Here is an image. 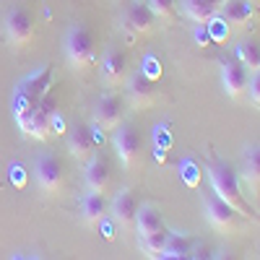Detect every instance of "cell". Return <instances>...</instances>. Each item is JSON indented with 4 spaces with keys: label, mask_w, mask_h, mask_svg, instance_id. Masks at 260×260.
I'll return each instance as SVG.
<instances>
[{
    "label": "cell",
    "mask_w": 260,
    "mask_h": 260,
    "mask_svg": "<svg viewBox=\"0 0 260 260\" xmlns=\"http://www.w3.org/2000/svg\"><path fill=\"white\" fill-rule=\"evenodd\" d=\"M136 232L138 237H146V234H154L159 229H164V219L156 206H138V213H136Z\"/></svg>",
    "instance_id": "cell-20"
},
{
    "label": "cell",
    "mask_w": 260,
    "mask_h": 260,
    "mask_svg": "<svg viewBox=\"0 0 260 260\" xmlns=\"http://www.w3.org/2000/svg\"><path fill=\"white\" fill-rule=\"evenodd\" d=\"M154 11L148 8V3H141V0H130V3L122 8V16H120V24L122 29L130 34V37H138V34H146L154 26Z\"/></svg>",
    "instance_id": "cell-8"
},
{
    "label": "cell",
    "mask_w": 260,
    "mask_h": 260,
    "mask_svg": "<svg viewBox=\"0 0 260 260\" xmlns=\"http://www.w3.org/2000/svg\"><path fill=\"white\" fill-rule=\"evenodd\" d=\"M167 229H159L154 234H146V237H138V245H141V252L146 257H164V245H167Z\"/></svg>",
    "instance_id": "cell-23"
},
{
    "label": "cell",
    "mask_w": 260,
    "mask_h": 260,
    "mask_svg": "<svg viewBox=\"0 0 260 260\" xmlns=\"http://www.w3.org/2000/svg\"><path fill=\"white\" fill-rule=\"evenodd\" d=\"M247 78H250V71L240 60H224L221 62V83H224V91L232 99H240L247 91Z\"/></svg>",
    "instance_id": "cell-13"
},
{
    "label": "cell",
    "mask_w": 260,
    "mask_h": 260,
    "mask_svg": "<svg viewBox=\"0 0 260 260\" xmlns=\"http://www.w3.org/2000/svg\"><path fill=\"white\" fill-rule=\"evenodd\" d=\"M122 112H125V102L120 94L115 91H107L96 99L94 107V125L102 130H115L122 122Z\"/></svg>",
    "instance_id": "cell-6"
},
{
    "label": "cell",
    "mask_w": 260,
    "mask_h": 260,
    "mask_svg": "<svg viewBox=\"0 0 260 260\" xmlns=\"http://www.w3.org/2000/svg\"><path fill=\"white\" fill-rule=\"evenodd\" d=\"M221 3L224 0H182V11L195 24H208L221 11Z\"/></svg>",
    "instance_id": "cell-17"
},
{
    "label": "cell",
    "mask_w": 260,
    "mask_h": 260,
    "mask_svg": "<svg viewBox=\"0 0 260 260\" xmlns=\"http://www.w3.org/2000/svg\"><path fill=\"white\" fill-rule=\"evenodd\" d=\"M206 172H208L211 187H213V192L219 195V198H224L237 211H247V203L242 201V195H240V182H237V172H234L232 164L213 161V164L206 167Z\"/></svg>",
    "instance_id": "cell-1"
},
{
    "label": "cell",
    "mask_w": 260,
    "mask_h": 260,
    "mask_svg": "<svg viewBox=\"0 0 260 260\" xmlns=\"http://www.w3.org/2000/svg\"><path fill=\"white\" fill-rule=\"evenodd\" d=\"M190 255H192V240L187 234H180V232L167 234L164 257H190Z\"/></svg>",
    "instance_id": "cell-22"
},
{
    "label": "cell",
    "mask_w": 260,
    "mask_h": 260,
    "mask_svg": "<svg viewBox=\"0 0 260 260\" xmlns=\"http://www.w3.org/2000/svg\"><path fill=\"white\" fill-rule=\"evenodd\" d=\"M102 78L107 86H120L127 78V55L120 47H110L102 57Z\"/></svg>",
    "instance_id": "cell-14"
},
{
    "label": "cell",
    "mask_w": 260,
    "mask_h": 260,
    "mask_svg": "<svg viewBox=\"0 0 260 260\" xmlns=\"http://www.w3.org/2000/svg\"><path fill=\"white\" fill-rule=\"evenodd\" d=\"M203 211H206V219L213 229L219 232H232L234 224H237V211L234 206H229L224 198H219V195H208V198H203Z\"/></svg>",
    "instance_id": "cell-9"
},
{
    "label": "cell",
    "mask_w": 260,
    "mask_h": 260,
    "mask_svg": "<svg viewBox=\"0 0 260 260\" xmlns=\"http://www.w3.org/2000/svg\"><path fill=\"white\" fill-rule=\"evenodd\" d=\"M247 3H250L252 8H260V0H247Z\"/></svg>",
    "instance_id": "cell-28"
},
{
    "label": "cell",
    "mask_w": 260,
    "mask_h": 260,
    "mask_svg": "<svg viewBox=\"0 0 260 260\" xmlns=\"http://www.w3.org/2000/svg\"><path fill=\"white\" fill-rule=\"evenodd\" d=\"M237 60L252 73L260 68V42L257 39H242L237 45Z\"/></svg>",
    "instance_id": "cell-21"
},
{
    "label": "cell",
    "mask_w": 260,
    "mask_h": 260,
    "mask_svg": "<svg viewBox=\"0 0 260 260\" xmlns=\"http://www.w3.org/2000/svg\"><path fill=\"white\" fill-rule=\"evenodd\" d=\"M94 133H91V127L89 125H83V122H73L71 130H68V151H71V156L76 161H89L94 156Z\"/></svg>",
    "instance_id": "cell-12"
},
{
    "label": "cell",
    "mask_w": 260,
    "mask_h": 260,
    "mask_svg": "<svg viewBox=\"0 0 260 260\" xmlns=\"http://www.w3.org/2000/svg\"><path fill=\"white\" fill-rule=\"evenodd\" d=\"M65 57H68V62L76 71H83L94 60V37H91L89 26L73 24L65 31Z\"/></svg>",
    "instance_id": "cell-2"
},
{
    "label": "cell",
    "mask_w": 260,
    "mask_h": 260,
    "mask_svg": "<svg viewBox=\"0 0 260 260\" xmlns=\"http://www.w3.org/2000/svg\"><path fill=\"white\" fill-rule=\"evenodd\" d=\"M112 146H115V154L120 159L122 167H133L141 156V138L136 133V127L133 125H117L115 127V133H112Z\"/></svg>",
    "instance_id": "cell-5"
},
{
    "label": "cell",
    "mask_w": 260,
    "mask_h": 260,
    "mask_svg": "<svg viewBox=\"0 0 260 260\" xmlns=\"http://www.w3.org/2000/svg\"><path fill=\"white\" fill-rule=\"evenodd\" d=\"M50 86H52V68H50V65H42L37 73H31L29 78H24L18 83V89H24L31 99L39 102L42 96L50 91Z\"/></svg>",
    "instance_id": "cell-18"
},
{
    "label": "cell",
    "mask_w": 260,
    "mask_h": 260,
    "mask_svg": "<svg viewBox=\"0 0 260 260\" xmlns=\"http://www.w3.org/2000/svg\"><path fill=\"white\" fill-rule=\"evenodd\" d=\"M81 216H83V221L89 226L104 224V219H107V201H104V195L94 192V190L86 192L81 198Z\"/></svg>",
    "instance_id": "cell-16"
},
{
    "label": "cell",
    "mask_w": 260,
    "mask_h": 260,
    "mask_svg": "<svg viewBox=\"0 0 260 260\" xmlns=\"http://www.w3.org/2000/svg\"><path fill=\"white\" fill-rule=\"evenodd\" d=\"M245 180L250 185H260V146L245 148Z\"/></svg>",
    "instance_id": "cell-24"
},
{
    "label": "cell",
    "mask_w": 260,
    "mask_h": 260,
    "mask_svg": "<svg viewBox=\"0 0 260 260\" xmlns=\"http://www.w3.org/2000/svg\"><path fill=\"white\" fill-rule=\"evenodd\" d=\"M146 3H148L151 11H154L156 18H161V21L175 18V0H146Z\"/></svg>",
    "instance_id": "cell-25"
},
{
    "label": "cell",
    "mask_w": 260,
    "mask_h": 260,
    "mask_svg": "<svg viewBox=\"0 0 260 260\" xmlns=\"http://www.w3.org/2000/svg\"><path fill=\"white\" fill-rule=\"evenodd\" d=\"M52 117H55V96L52 94H45L31 112H26L24 117H18V125L21 130L29 136V138H37V141H45L52 130Z\"/></svg>",
    "instance_id": "cell-4"
},
{
    "label": "cell",
    "mask_w": 260,
    "mask_h": 260,
    "mask_svg": "<svg viewBox=\"0 0 260 260\" xmlns=\"http://www.w3.org/2000/svg\"><path fill=\"white\" fill-rule=\"evenodd\" d=\"M208 24H211L208 29H211V39L213 42H224L226 39V34H229V24H226V21H213L211 18Z\"/></svg>",
    "instance_id": "cell-27"
},
{
    "label": "cell",
    "mask_w": 260,
    "mask_h": 260,
    "mask_svg": "<svg viewBox=\"0 0 260 260\" xmlns=\"http://www.w3.org/2000/svg\"><path fill=\"white\" fill-rule=\"evenodd\" d=\"M107 213H110V219L115 226L120 229H130L136 224V213H138V201L136 195L130 190H117L112 203L107 206Z\"/></svg>",
    "instance_id": "cell-10"
},
{
    "label": "cell",
    "mask_w": 260,
    "mask_h": 260,
    "mask_svg": "<svg viewBox=\"0 0 260 260\" xmlns=\"http://www.w3.org/2000/svg\"><path fill=\"white\" fill-rule=\"evenodd\" d=\"M247 94H250L252 104H257V107H260V68H257V71H252V76L247 78Z\"/></svg>",
    "instance_id": "cell-26"
},
{
    "label": "cell",
    "mask_w": 260,
    "mask_h": 260,
    "mask_svg": "<svg viewBox=\"0 0 260 260\" xmlns=\"http://www.w3.org/2000/svg\"><path fill=\"white\" fill-rule=\"evenodd\" d=\"M127 99L133 102V107L143 110L156 102V81L143 71H136L127 76Z\"/></svg>",
    "instance_id": "cell-11"
},
{
    "label": "cell",
    "mask_w": 260,
    "mask_h": 260,
    "mask_svg": "<svg viewBox=\"0 0 260 260\" xmlns=\"http://www.w3.org/2000/svg\"><path fill=\"white\" fill-rule=\"evenodd\" d=\"M34 26H37V24H34L31 11L24 8L21 3H13V6L6 11V16H3L6 37H8V42H11L16 50L26 47L29 42H31V37H34Z\"/></svg>",
    "instance_id": "cell-3"
},
{
    "label": "cell",
    "mask_w": 260,
    "mask_h": 260,
    "mask_svg": "<svg viewBox=\"0 0 260 260\" xmlns=\"http://www.w3.org/2000/svg\"><path fill=\"white\" fill-rule=\"evenodd\" d=\"M221 11H224V21L229 26H247L252 21L255 8L247 3V0H224Z\"/></svg>",
    "instance_id": "cell-19"
},
{
    "label": "cell",
    "mask_w": 260,
    "mask_h": 260,
    "mask_svg": "<svg viewBox=\"0 0 260 260\" xmlns=\"http://www.w3.org/2000/svg\"><path fill=\"white\" fill-rule=\"evenodd\" d=\"M83 180H86V187L94 190V192H107L112 182V169H110V161H107L102 154H94L89 161H86V172H83Z\"/></svg>",
    "instance_id": "cell-15"
},
{
    "label": "cell",
    "mask_w": 260,
    "mask_h": 260,
    "mask_svg": "<svg viewBox=\"0 0 260 260\" xmlns=\"http://www.w3.org/2000/svg\"><path fill=\"white\" fill-rule=\"evenodd\" d=\"M34 177L39 182V187L45 192H60L62 190V182H65V172H62V164L57 156L52 154H42L37 161H34Z\"/></svg>",
    "instance_id": "cell-7"
}]
</instances>
